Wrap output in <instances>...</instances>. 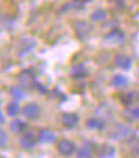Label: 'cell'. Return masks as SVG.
Instances as JSON below:
<instances>
[{
  "label": "cell",
  "instance_id": "cell-1",
  "mask_svg": "<svg viewBox=\"0 0 139 158\" xmlns=\"http://www.w3.org/2000/svg\"><path fill=\"white\" fill-rule=\"evenodd\" d=\"M133 134V128L127 124H118L111 131V139L114 140H126Z\"/></svg>",
  "mask_w": 139,
  "mask_h": 158
},
{
  "label": "cell",
  "instance_id": "cell-2",
  "mask_svg": "<svg viewBox=\"0 0 139 158\" xmlns=\"http://www.w3.org/2000/svg\"><path fill=\"white\" fill-rule=\"evenodd\" d=\"M75 31L79 39L85 40L93 33V26H90L87 21H78V23H75Z\"/></svg>",
  "mask_w": 139,
  "mask_h": 158
},
{
  "label": "cell",
  "instance_id": "cell-3",
  "mask_svg": "<svg viewBox=\"0 0 139 158\" xmlns=\"http://www.w3.org/2000/svg\"><path fill=\"white\" fill-rule=\"evenodd\" d=\"M57 149L61 155H72L76 151V145L69 139H61L57 142Z\"/></svg>",
  "mask_w": 139,
  "mask_h": 158
},
{
  "label": "cell",
  "instance_id": "cell-4",
  "mask_svg": "<svg viewBox=\"0 0 139 158\" xmlns=\"http://www.w3.org/2000/svg\"><path fill=\"white\" fill-rule=\"evenodd\" d=\"M23 115L26 116L27 119H36V118H39V115H41V106L35 103V102H32V103H28L23 107Z\"/></svg>",
  "mask_w": 139,
  "mask_h": 158
},
{
  "label": "cell",
  "instance_id": "cell-5",
  "mask_svg": "<svg viewBox=\"0 0 139 158\" xmlns=\"http://www.w3.org/2000/svg\"><path fill=\"white\" fill-rule=\"evenodd\" d=\"M105 40H106L108 44H112V45L123 44V42L126 40V35L123 33L121 30H118V28H114L112 31H109V33L106 35Z\"/></svg>",
  "mask_w": 139,
  "mask_h": 158
},
{
  "label": "cell",
  "instance_id": "cell-6",
  "mask_svg": "<svg viewBox=\"0 0 139 158\" xmlns=\"http://www.w3.org/2000/svg\"><path fill=\"white\" fill-rule=\"evenodd\" d=\"M21 146L24 148V149H33L36 145V134L33 131H27L23 137H21Z\"/></svg>",
  "mask_w": 139,
  "mask_h": 158
},
{
  "label": "cell",
  "instance_id": "cell-7",
  "mask_svg": "<svg viewBox=\"0 0 139 158\" xmlns=\"http://www.w3.org/2000/svg\"><path fill=\"white\" fill-rule=\"evenodd\" d=\"M18 81L23 87H30L35 84V75L32 73V70H23L18 75Z\"/></svg>",
  "mask_w": 139,
  "mask_h": 158
},
{
  "label": "cell",
  "instance_id": "cell-8",
  "mask_svg": "<svg viewBox=\"0 0 139 158\" xmlns=\"http://www.w3.org/2000/svg\"><path fill=\"white\" fill-rule=\"evenodd\" d=\"M79 118L76 114H70V112H66V114L61 115V123L64 127H67V128H73L76 124H78Z\"/></svg>",
  "mask_w": 139,
  "mask_h": 158
},
{
  "label": "cell",
  "instance_id": "cell-9",
  "mask_svg": "<svg viewBox=\"0 0 139 158\" xmlns=\"http://www.w3.org/2000/svg\"><path fill=\"white\" fill-rule=\"evenodd\" d=\"M37 140L42 142V143H52V142H57V134L51 130H41L39 136H37Z\"/></svg>",
  "mask_w": 139,
  "mask_h": 158
},
{
  "label": "cell",
  "instance_id": "cell-10",
  "mask_svg": "<svg viewBox=\"0 0 139 158\" xmlns=\"http://www.w3.org/2000/svg\"><path fill=\"white\" fill-rule=\"evenodd\" d=\"M84 9V3H79L76 0H73V2H69V3H66V5H63L59 10V14L63 15V14H66V12H72V10H82Z\"/></svg>",
  "mask_w": 139,
  "mask_h": 158
},
{
  "label": "cell",
  "instance_id": "cell-11",
  "mask_svg": "<svg viewBox=\"0 0 139 158\" xmlns=\"http://www.w3.org/2000/svg\"><path fill=\"white\" fill-rule=\"evenodd\" d=\"M115 66L123 69V70H129L132 67V60L127 55H124V54H118L115 57Z\"/></svg>",
  "mask_w": 139,
  "mask_h": 158
},
{
  "label": "cell",
  "instance_id": "cell-12",
  "mask_svg": "<svg viewBox=\"0 0 139 158\" xmlns=\"http://www.w3.org/2000/svg\"><path fill=\"white\" fill-rule=\"evenodd\" d=\"M87 127L91 130H103L106 127V121L105 118H90L87 119Z\"/></svg>",
  "mask_w": 139,
  "mask_h": 158
},
{
  "label": "cell",
  "instance_id": "cell-13",
  "mask_svg": "<svg viewBox=\"0 0 139 158\" xmlns=\"http://www.w3.org/2000/svg\"><path fill=\"white\" fill-rule=\"evenodd\" d=\"M111 85L115 88H124L126 85H129V79L126 78L124 75H115L111 81Z\"/></svg>",
  "mask_w": 139,
  "mask_h": 158
},
{
  "label": "cell",
  "instance_id": "cell-14",
  "mask_svg": "<svg viewBox=\"0 0 139 158\" xmlns=\"http://www.w3.org/2000/svg\"><path fill=\"white\" fill-rule=\"evenodd\" d=\"M70 76L75 79H82L87 76V72H85V67L84 66H81V64H78V66H73L72 67V70H70Z\"/></svg>",
  "mask_w": 139,
  "mask_h": 158
},
{
  "label": "cell",
  "instance_id": "cell-15",
  "mask_svg": "<svg viewBox=\"0 0 139 158\" xmlns=\"http://www.w3.org/2000/svg\"><path fill=\"white\" fill-rule=\"evenodd\" d=\"M9 93H11V96L14 97L15 100H23V98L26 97V91L21 88V85H14V87H11Z\"/></svg>",
  "mask_w": 139,
  "mask_h": 158
},
{
  "label": "cell",
  "instance_id": "cell-16",
  "mask_svg": "<svg viewBox=\"0 0 139 158\" xmlns=\"http://www.w3.org/2000/svg\"><path fill=\"white\" fill-rule=\"evenodd\" d=\"M26 128H27V124L24 121H21V119H14L11 123V130L14 133H23Z\"/></svg>",
  "mask_w": 139,
  "mask_h": 158
},
{
  "label": "cell",
  "instance_id": "cell-17",
  "mask_svg": "<svg viewBox=\"0 0 139 158\" xmlns=\"http://www.w3.org/2000/svg\"><path fill=\"white\" fill-rule=\"evenodd\" d=\"M97 154H99V157H112L115 154V149L112 146H109V145H102L99 148V151H97Z\"/></svg>",
  "mask_w": 139,
  "mask_h": 158
},
{
  "label": "cell",
  "instance_id": "cell-18",
  "mask_svg": "<svg viewBox=\"0 0 139 158\" xmlns=\"http://www.w3.org/2000/svg\"><path fill=\"white\" fill-rule=\"evenodd\" d=\"M20 110H21V107H20V105H18L17 102L8 103V106H6V114H8L9 116H17V115L20 114Z\"/></svg>",
  "mask_w": 139,
  "mask_h": 158
},
{
  "label": "cell",
  "instance_id": "cell-19",
  "mask_svg": "<svg viewBox=\"0 0 139 158\" xmlns=\"http://www.w3.org/2000/svg\"><path fill=\"white\" fill-rule=\"evenodd\" d=\"M91 154H93V148H91V145H90V142H85V145L79 149L78 155L82 158H87V157H91Z\"/></svg>",
  "mask_w": 139,
  "mask_h": 158
},
{
  "label": "cell",
  "instance_id": "cell-20",
  "mask_svg": "<svg viewBox=\"0 0 139 158\" xmlns=\"http://www.w3.org/2000/svg\"><path fill=\"white\" fill-rule=\"evenodd\" d=\"M106 17H108V14H106L105 9H96L94 12L91 14V19L93 21H105Z\"/></svg>",
  "mask_w": 139,
  "mask_h": 158
},
{
  "label": "cell",
  "instance_id": "cell-21",
  "mask_svg": "<svg viewBox=\"0 0 139 158\" xmlns=\"http://www.w3.org/2000/svg\"><path fill=\"white\" fill-rule=\"evenodd\" d=\"M120 97H121L123 105H126V106H130L135 102V93H126V94H121Z\"/></svg>",
  "mask_w": 139,
  "mask_h": 158
},
{
  "label": "cell",
  "instance_id": "cell-22",
  "mask_svg": "<svg viewBox=\"0 0 139 158\" xmlns=\"http://www.w3.org/2000/svg\"><path fill=\"white\" fill-rule=\"evenodd\" d=\"M35 46H36V42H35V40H30V42H28V45L23 46V49H20V51H18V55H20V57H24V55L30 52V51H32Z\"/></svg>",
  "mask_w": 139,
  "mask_h": 158
},
{
  "label": "cell",
  "instance_id": "cell-23",
  "mask_svg": "<svg viewBox=\"0 0 139 158\" xmlns=\"http://www.w3.org/2000/svg\"><path fill=\"white\" fill-rule=\"evenodd\" d=\"M130 151L133 155H138L139 157V137H135L130 140Z\"/></svg>",
  "mask_w": 139,
  "mask_h": 158
},
{
  "label": "cell",
  "instance_id": "cell-24",
  "mask_svg": "<svg viewBox=\"0 0 139 158\" xmlns=\"http://www.w3.org/2000/svg\"><path fill=\"white\" fill-rule=\"evenodd\" d=\"M0 136H2V142H0V145L2 146H6V143H8V134H6V131H2L0 133Z\"/></svg>",
  "mask_w": 139,
  "mask_h": 158
},
{
  "label": "cell",
  "instance_id": "cell-25",
  "mask_svg": "<svg viewBox=\"0 0 139 158\" xmlns=\"http://www.w3.org/2000/svg\"><path fill=\"white\" fill-rule=\"evenodd\" d=\"M33 87L35 88H37V89H39V91H41V93H48V91H46V88H44L42 87V84H39V82H35V84H33Z\"/></svg>",
  "mask_w": 139,
  "mask_h": 158
},
{
  "label": "cell",
  "instance_id": "cell-26",
  "mask_svg": "<svg viewBox=\"0 0 139 158\" xmlns=\"http://www.w3.org/2000/svg\"><path fill=\"white\" fill-rule=\"evenodd\" d=\"M132 115H133V118L139 119V106L138 107H135V109H132Z\"/></svg>",
  "mask_w": 139,
  "mask_h": 158
},
{
  "label": "cell",
  "instance_id": "cell-27",
  "mask_svg": "<svg viewBox=\"0 0 139 158\" xmlns=\"http://www.w3.org/2000/svg\"><path fill=\"white\" fill-rule=\"evenodd\" d=\"M0 123H2V124H5V115H3V114L0 115Z\"/></svg>",
  "mask_w": 139,
  "mask_h": 158
},
{
  "label": "cell",
  "instance_id": "cell-28",
  "mask_svg": "<svg viewBox=\"0 0 139 158\" xmlns=\"http://www.w3.org/2000/svg\"><path fill=\"white\" fill-rule=\"evenodd\" d=\"M76 2H79V3H84V5H85V3H88V2H91V0H76Z\"/></svg>",
  "mask_w": 139,
  "mask_h": 158
}]
</instances>
